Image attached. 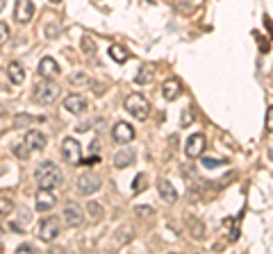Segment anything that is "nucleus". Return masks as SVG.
<instances>
[{
    "instance_id": "obj_1",
    "label": "nucleus",
    "mask_w": 273,
    "mask_h": 254,
    "mask_svg": "<svg viewBox=\"0 0 273 254\" xmlns=\"http://www.w3.org/2000/svg\"><path fill=\"white\" fill-rule=\"evenodd\" d=\"M34 179L39 184V189H57L64 184V175H62L60 166L53 161H41L34 170Z\"/></svg>"
},
{
    "instance_id": "obj_2",
    "label": "nucleus",
    "mask_w": 273,
    "mask_h": 254,
    "mask_svg": "<svg viewBox=\"0 0 273 254\" xmlns=\"http://www.w3.org/2000/svg\"><path fill=\"white\" fill-rule=\"evenodd\" d=\"M125 112L135 116L136 120H146L150 116V102L143 98L141 93H130L125 98Z\"/></svg>"
},
{
    "instance_id": "obj_3",
    "label": "nucleus",
    "mask_w": 273,
    "mask_h": 254,
    "mask_svg": "<svg viewBox=\"0 0 273 254\" xmlns=\"http://www.w3.org/2000/svg\"><path fill=\"white\" fill-rule=\"evenodd\" d=\"M60 93H62L60 84L48 82V80H46V82L39 84V86L34 89V102H36V105H43V107L55 105L57 98H60Z\"/></svg>"
},
{
    "instance_id": "obj_4",
    "label": "nucleus",
    "mask_w": 273,
    "mask_h": 254,
    "mask_svg": "<svg viewBox=\"0 0 273 254\" xmlns=\"http://www.w3.org/2000/svg\"><path fill=\"white\" fill-rule=\"evenodd\" d=\"M60 231H62V218H57V216H48L39 225V238L46 243L55 241V238L60 236Z\"/></svg>"
},
{
    "instance_id": "obj_5",
    "label": "nucleus",
    "mask_w": 273,
    "mask_h": 254,
    "mask_svg": "<svg viewBox=\"0 0 273 254\" xmlns=\"http://www.w3.org/2000/svg\"><path fill=\"white\" fill-rule=\"evenodd\" d=\"M62 157H64L66 164H71V166L82 164V148H80V143L75 139H64V143H62Z\"/></svg>"
},
{
    "instance_id": "obj_6",
    "label": "nucleus",
    "mask_w": 273,
    "mask_h": 254,
    "mask_svg": "<svg viewBox=\"0 0 273 254\" xmlns=\"http://www.w3.org/2000/svg\"><path fill=\"white\" fill-rule=\"evenodd\" d=\"M205 145H207L205 134H191L189 139H187L184 152H187V157H189V159H198V157L203 154V150H205Z\"/></svg>"
},
{
    "instance_id": "obj_7",
    "label": "nucleus",
    "mask_w": 273,
    "mask_h": 254,
    "mask_svg": "<svg viewBox=\"0 0 273 254\" xmlns=\"http://www.w3.org/2000/svg\"><path fill=\"white\" fill-rule=\"evenodd\" d=\"M98 189H101V177H96L94 172H82L77 177V191L82 195H94Z\"/></svg>"
},
{
    "instance_id": "obj_8",
    "label": "nucleus",
    "mask_w": 273,
    "mask_h": 254,
    "mask_svg": "<svg viewBox=\"0 0 273 254\" xmlns=\"http://www.w3.org/2000/svg\"><path fill=\"white\" fill-rule=\"evenodd\" d=\"M64 109L66 112L75 113V116H82L87 109H89V102H87V98H82V95L77 93H71L64 98Z\"/></svg>"
},
{
    "instance_id": "obj_9",
    "label": "nucleus",
    "mask_w": 273,
    "mask_h": 254,
    "mask_svg": "<svg viewBox=\"0 0 273 254\" xmlns=\"http://www.w3.org/2000/svg\"><path fill=\"white\" fill-rule=\"evenodd\" d=\"M112 139L116 143H130L135 139V127L125 120H119V123L112 127Z\"/></svg>"
},
{
    "instance_id": "obj_10",
    "label": "nucleus",
    "mask_w": 273,
    "mask_h": 254,
    "mask_svg": "<svg viewBox=\"0 0 273 254\" xmlns=\"http://www.w3.org/2000/svg\"><path fill=\"white\" fill-rule=\"evenodd\" d=\"M16 21L21 25L30 23L32 18H34V2L32 0H16V12H14Z\"/></svg>"
},
{
    "instance_id": "obj_11",
    "label": "nucleus",
    "mask_w": 273,
    "mask_h": 254,
    "mask_svg": "<svg viewBox=\"0 0 273 254\" xmlns=\"http://www.w3.org/2000/svg\"><path fill=\"white\" fill-rule=\"evenodd\" d=\"M34 202H36V209H39V211H50V209L57 204V198H55L53 189H39L34 195Z\"/></svg>"
},
{
    "instance_id": "obj_12",
    "label": "nucleus",
    "mask_w": 273,
    "mask_h": 254,
    "mask_svg": "<svg viewBox=\"0 0 273 254\" xmlns=\"http://www.w3.org/2000/svg\"><path fill=\"white\" fill-rule=\"evenodd\" d=\"M62 220H64L66 227H80L82 225V209L77 204H66L64 211H62Z\"/></svg>"
},
{
    "instance_id": "obj_13",
    "label": "nucleus",
    "mask_w": 273,
    "mask_h": 254,
    "mask_svg": "<svg viewBox=\"0 0 273 254\" xmlns=\"http://www.w3.org/2000/svg\"><path fill=\"white\" fill-rule=\"evenodd\" d=\"M180 93H182V84H180V80H175V77H169L167 82L162 84V95H164V100L173 102L175 98H180Z\"/></svg>"
},
{
    "instance_id": "obj_14",
    "label": "nucleus",
    "mask_w": 273,
    "mask_h": 254,
    "mask_svg": "<svg viewBox=\"0 0 273 254\" xmlns=\"http://www.w3.org/2000/svg\"><path fill=\"white\" fill-rule=\"evenodd\" d=\"M39 75L46 77V80H53V77L60 75V64L53 59V57H43L39 61Z\"/></svg>"
},
{
    "instance_id": "obj_15",
    "label": "nucleus",
    "mask_w": 273,
    "mask_h": 254,
    "mask_svg": "<svg viewBox=\"0 0 273 254\" xmlns=\"http://www.w3.org/2000/svg\"><path fill=\"white\" fill-rule=\"evenodd\" d=\"M23 143L32 150V152H39V150L46 148V134H41V132H36V130H30L28 134H25Z\"/></svg>"
},
{
    "instance_id": "obj_16",
    "label": "nucleus",
    "mask_w": 273,
    "mask_h": 254,
    "mask_svg": "<svg viewBox=\"0 0 273 254\" xmlns=\"http://www.w3.org/2000/svg\"><path fill=\"white\" fill-rule=\"evenodd\" d=\"M136 159L135 150L125 148V150H119V152L114 154V166L119 168V170H123V168H128V166H132V161Z\"/></svg>"
},
{
    "instance_id": "obj_17",
    "label": "nucleus",
    "mask_w": 273,
    "mask_h": 254,
    "mask_svg": "<svg viewBox=\"0 0 273 254\" xmlns=\"http://www.w3.org/2000/svg\"><path fill=\"white\" fill-rule=\"evenodd\" d=\"M157 191H160V198H164V202H175L178 200V191L169 179H160L157 182Z\"/></svg>"
},
{
    "instance_id": "obj_18",
    "label": "nucleus",
    "mask_w": 273,
    "mask_h": 254,
    "mask_svg": "<svg viewBox=\"0 0 273 254\" xmlns=\"http://www.w3.org/2000/svg\"><path fill=\"white\" fill-rule=\"evenodd\" d=\"M7 77H9V82L14 84H23L25 80V71H23V66L18 64V61H9V66H7Z\"/></svg>"
},
{
    "instance_id": "obj_19",
    "label": "nucleus",
    "mask_w": 273,
    "mask_h": 254,
    "mask_svg": "<svg viewBox=\"0 0 273 254\" xmlns=\"http://www.w3.org/2000/svg\"><path fill=\"white\" fill-rule=\"evenodd\" d=\"M153 77H155V66L153 64H143L141 68H139V73L135 75V84L143 86V84H148Z\"/></svg>"
},
{
    "instance_id": "obj_20",
    "label": "nucleus",
    "mask_w": 273,
    "mask_h": 254,
    "mask_svg": "<svg viewBox=\"0 0 273 254\" xmlns=\"http://www.w3.org/2000/svg\"><path fill=\"white\" fill-rule=\"evenodd\" d=\"M18 220H21V223H9V227H12V229H16V231H23V225H30L32 223V211H28V209H21V211H18Z\"/></svg>"
},
{
    "instance_id": "obj_21",
    "label": "nucleus",
    "mask_w": 273,
    "mask_h": 254,
    "mask_svg": "<svg viewBox=\"0 0 273 254\" xmlns=\"http://www.w3.org/2000/svg\"><path fill=\"white\" fill-rule=\"evenodd\" d=\"M109 57H112L114 61H119V64H125V61L130 59V53H128L123 46H112L109 48Z\"/></svg>"
},
{
    "instance_id": "obj_22",
    "label": "nucleus",
    "mask_w": 273,
    "mask_h": 254,
    "mask_svg": "<svg viewBox=\"0 0 273 254\" xmlns=\"http://www.w3.org/2000/svg\"><path fill=\"white\" fill-rule=\"evenodd\" d=\"M196 120V112H194V107H184L182 109V118H180V127H189L191 123Z\"/></svg>"
},
{
    "instance_id": "obj_23",
    "label": "nucleus",
    "mask_w": 273,
    "mask_h": 254,
    "mask_svg": "<svg viewBox=\"0 0 273 254\" xmlns=\"http://www.w3.org/2000/svg\"><path fill=\"white\" fill-rule=\"evenodd\" d=\"M146 186H148V177H146L143 172H139L135 177V182H132V191H135V193H141V191H146Z\"/></svg>"
},
{
    "instance_id": "obj_24",
    "label": "nucleus",
    "mask_w": 273,
    "mask_h": 254,
    "mask_svg": "<svg viewBox=\"0 0 273 254\" xmlns=\"http://www.w3.org/2000/svg\"><path fill=\"white\" fill-rule=\"evenodd\" d=\"M43 32H46V36L48 39H55V36L60 34V23L57 21H50V23H43Z\"/></svg>"
},
{
    "instance_id": "obj_25",
    "label": "nucleus",
    "mask_w": 273,
    "mask_h": 254,
    "mask_svg": "<svg viewBox=\"0 0 273 254\" xmlns=\"http://www.w3.org/2000/svg\"><path fill=\"white\" fill-rule=\"evenodd\" d=\"M80 48H82V53L84 55H94L96 53V43H94V39L91 36H82V41H80Z\"/></svg>"
},
{
    "instance_id": "obj_26",
    "label": "nucleus",
    "mask_w": 273,
    "mask_h": 254,
    "mask_svg": "<svg viewBox=\"0 0 273 254\" xmlns=\"http://www.w3.org/2000/svg\"><path fill=\"white\" fill-rule=\"evenodd\" d=\"M207 170H214V168H221V166H226V159H212V157H203L201 161Z\"/></svg>"
},
{
    "instance_id": "obj_27",
    "label": "nucleus",
    "mask_w": 273,
    "mask_h": 254,
    "mask_svg": "<svg viewBox=\"0 0 273 254\" xmlns=\"http://www.w3.org/2000/svg\"><path fill=\"white\" fill-rule=\"evenodd\" d=\"M36 118H32L30 113H18L16 118H14V127H25V125H30V123H34Z\"/></svg>"
},
{
    "instance_id": "obj_28",
    "label": "nucleus",
    "mask_w": 273,
    "mask_h": 254,
    "mask_svg": "<svg viewBox=\"0 0 273 254\" xmlns=\"http://www.w3.org/2000/svg\"><path fill=\"white\" fill-rule=\"evenodd\" d=\"M30 152H32V150L28 148L25 143H16V145H14V154H16V157H21V159H28V157H30Z\"/></svg>"
},
{
    "instance_id": "obj_29",
    "label": "nucleus",
    "mask_w": 273,
    "mask_h": 254,
    "mask_svg": "<svg viewBox=\"0 0 273 254\" xmlns=\"http://www.w3.org/2000/svg\"><path fill=\"white\" fill-rule=\"evenodd\" d=\"M12 209H14V204L9 198H0V216H9Z\"/></svg>"
},
{
    "instance_id": "obj_30",
    "label": "nucleus",
    "mask_w": 273,
    "mask_h": 254,
    "mask_svg": "<svg viewBox=\"0 0 273 254\" xmlns=\"http://www.w3.org/2000/svg\"><path fill=\"white\" fill-rule=\"evenodd\" d=\"M84 82H87V75H84L82 71H77L71 75V84H84Z\"/></svg>"
},
{
    "instance_id": "obj_31",
    "label": "nucleus",
    "mask_w": 273,
    "mask_h": 254,
    "mask_svg": "<svg viewBox=\"0 0 273 254\" xmlns=\"http://www.w3.org/2000/svg\"><path fill=\"white\" fill-rule=\"evenodd\" d=\"M7 39H9V28L5 23H0V46H5Z\"/></svg>"
},
{
    "instance_id": "obj_32",
    "label": "nucleus",
    "mask_w": 273,
    "mask_h": 254,
    "mask_svg": "<svg viewBox=\"0 0 273 254\" xmlns=\"http://www.w3.org/2000/svg\"><path fill=\"white\" fill-rule=\"evenodd\" d=\"M28 252H34V245H32V243H23V245L16 248V254H28Z\"/></svg>"
},
{
    "instance_id": "obj_33",
    "label": "nucleus",
    "mask_w": 273,
    "mask_h": 254,
    "mask_svg": "<svg viewBox=\"0 0 273 254\" xmlns=\"http://www.w3.org/2000/svg\"><path fill=\"white\" fill-rule=\"evenodd\" d=\"M267 132H273V105L267 109Z\"/></svg>"
},
{
    "instance_id": "obj_34",
    "label": "nucleus",
    "mask_w": 273,
    "mask_h": 254,
    "mask_svg": "<svg viewBox=\"0 0 273 254\" xmlns=\"http://www.w3.org/2000/svg\"><path fill=\"white\" fill-rule=\"evenodd\" d=\"M135 213H136V216H143V218H146V216H153V209H150V207H136Z\"/></svg>"
},
{
    "instance_id": "obj_35",
    "label": "nucleus",
    "mask_w": 273,
    "mask_h": 254,
    "mask_svg": "<svg viewBox=\"0 0 273 254\" xmlns=\"http://www.w3.org/2000/svg\"><path fill=\"white\" fill-rule=\"evenodd\" d=\"M253 34H255V39L260 41V50H262V53H269V43H267V41H262L260 32H253Z\"/></svg>"
},
{
    "instance_id": "obj_36",
    "label": "nucleus",
    "mask_w": 273,
    "mask_h": 254,
    "mask_svg": "<svg viewBox=\"0 0 273 254\" xmlns=\"http://www.w3.org/2000/svg\"><path fill=\"white\" fill-rule=\"evenodd\" d=\"M89 127H91V123H80V125H75V132L82 134V132H89Z\"/></svg>"
},
{
    "instance_id": "obj_37",
    "label": "nucleus",
    "mask_w": 273,
    "mask_h": 254,
    "mask_svg": "<svg viewBox=\"0 0 273 254\" xmlns=\"http://www.w3.org/2000/svg\"><path fill=\"white\" fill-rule=\"evenodd\" d=\"M89 211H91V213H96V216H102V209L98 207L96 202H91V204H89Z\"/></svg>"
},
{
    "instance_id": "obj_38",
    "label": "nucleus",
    "mask_w": 273,
    "mask_h": 254,
    "mask_svg": "<svg viewBox=\"0 0 273 254\" xmlns=\"http://www.w3.org/2000/svg\"><path fill=\"white\" fill-rule=\"evenodd\" d=\"M98 161H101V159H98L96 154H91L89 159H82V164H84V166H94V164H98Z\"/></svg>"
},
{
    "instance_id": "obj_39",
    "label": "nucleus",
    "mask_w": 273,
    "mask_h": 254,
    "mask_svg": "<svg viewBox=\"0 0 273 254\" xmlns=\"http://www.w3.org/2000/svg\"><path fill=\"white\" fill-rule=\"evenodd\" d=\"M269 157H271V161H273V141H271V145H269Z\"/></svg>"
},
{
    "instance_id": "obj_40",
    "label": "nucleus",
    "mask_w": 273,
    "mask_h": 254,
    "mask_svg": "<svg viewBox=\"0 0 273 254\" xmlns=\"http://www.w3.org/2000/svg\"><path fill=\"white\" fill-rule=\"evenodd\" d=\"M2 9H5V0H0V12H2Z\"/></svg>"
},
{
    "instance_id": "obj_41",
    "label": "nucleus",
    "mask_w": 273,
    "mask_h": 254,
    "mask_svg": "<svg viewBox=\"0 0 273 254\" xmlns=\"http://www.w3.org/2000/svg\"><path fill=\"white\" fill-rule=\"evenodd\" d=\"M50 2H53V5H60V2H62V0H50Z\"/></svg>"
}]
</instances>
